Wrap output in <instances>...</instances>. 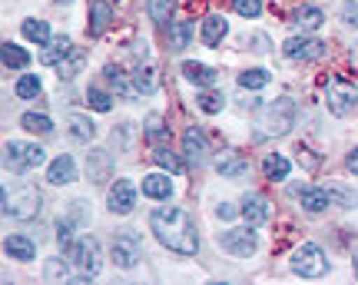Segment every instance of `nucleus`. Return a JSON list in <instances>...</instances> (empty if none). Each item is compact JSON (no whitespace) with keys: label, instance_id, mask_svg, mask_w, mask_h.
Returning a JSON list of instances; mask_svg holds the SVG:
<instances>
[{"label":"nucleus","instance_id":"nucleus-44","mask_svg":"<svg viewBox=\"0 0 358 285\" xmlns=\"http://www.w3.org/2000/svg\"><path fill=\"white\" fill-rule=\"evenodd\" d=\"M338 13H342V20H345L348 27H358V3H355V0H345Z\"/></svg>","mask_w":358,"mask_h":285},{"label":"nucleus","instance_id":"nucleus-33","mask_svg":"<svg viewBox=\"0 0 358 285\" xmlns=\"http://www.w3.org/2000/svg\"><path fill=\"white\" fill-rule=\"evenodd\" d=\"M196 103H199V110H203V113H209V117H216V113H222V106H226V100H222V93H216L213 87H203V93L196 96Z\"/></svg>","mask_w":358,"mask_h":285},{"label":"nucleus","instance_id":"nucleus-13","mask_svg":"<svg viewBox=\"0 0 358 285\" xmlns=\"http://www.w3.org/2000/svg\"><path fill=\"white\" fill-rule=\"evenodd\" d=\"M73 180H77V163H73L70 153H60L47 166V182L50 186H66V182H73Z\"/></svg>","mask_w":358,"mask_h":285},{"label":"nucleus","instance_id":"nucleus-31","mask_svg":"<svg viewBox=\"0 0 358 285\" xmlns=\"http://www.w3.org/2000/svg\"><path fill=\"white\" fill-rule=\"evenodd\" d=\"M103 73H106V83H110V87H113L116 93H120V96H136V87H133V83H129V77L127 73H123V70H120V66H106V70H103Z\"/></svg>","mask_w":358,"mask_h":285},{"label":"nucleus","instance_id":"nucleus-36","mask_svg":"<svg viewBox=\"0 0 358 285\" xmlns=\"http://www.w3.org/2000/svg\"><path fill=\"white\" fill-rule=\"evenodd\" d=\"M20 126L30 133H40V136H50L53 133V119L50 117H43V113H24L20 117Z\"/></svg>","mask_w":358,"mask_h":285},{"label":"nucleus","instance_id":"nucleus-2","mask_svg":"<svg viewBox=\"0 0 358 285\" xmlns=\"http://www.w3.org/2000/svg\"><path fill=\"white\" fill-rule=\"evenodd\" d=\"M47 163V153L37 142H24V140H7L3 142V169L7 173H30Z\"/></svg>","mask_w":358,"mask_h":285},{"label":"nucleus","instance_id":"nucleus-23","mask_svg":"<svg viewBox=\"0 0 358 285\" xmlns=\"http://www.w3.org/2000/svg\"><path fill=\"white\" fill-rule=\"evenodd\" d=\"M73 50V40L70 37H64V34H60V37H53L50 43H47V47H43V53H40V64H47V66H57L60 64V60H64L66 53Z\"/></svg>","mask_w":358,"mask_h":285},{"label":"nucleus","instance_id":"nucleus-10","mask_svg":"<svg viewBox=\"0 0 358 285\" xmlns=\"http://www.w3.org/2000/svg\"><path fill=\"white\" fill-rule=\"evenodd\" d=\"M143 259V239L140 233H133V229H127V233H120L113 239V262L120 265V269H136Z\"/></svg>","mask_w":358,"mask_h":285},{"label":"nucleus","instance_id":"nucleus-26","mask_svg":"<svg viewBox=\"0 0 358 285\" xmlns=\"http://www.w3.org/2000/svg\"><path fill=\"white\" fill-rule=\"evenodd\" d=\"M129 77H133L136 93H153L156 87H159V77H156V66L153 64H136V70H133Z\"/></svg>","mask_w":358,"mask_h":285},{"label":"nucleus","instance_id":"nucleus-38","mask_svg":"<svg viewBox=\"0 0 358 285\" xmlns=\"http://www.w3.org/2000/svg\"><path fill=\"white\" fill-rule=\"evenodd\" d=\"M73 226H77V222L70 219V216L57 222V242H60V249H64L66 256H70V249L77 246V235H73Z\"/></svg>","mask_w":358,"mask_h":285},{"label":"nucleus","instance_id":"nucleus-42","mask_svg":"<svg viewBox=\"0 0 358 285\" xmlns=\"http://www.w3.org/2000/svg\"><path fill=\"white\" fill-rule=\"evenodd\" d=\"M166 123H163V117H159V113H153V117L146 119V140L153 142V146H159V142L166 140Z\"/></svg>","mask_w":358,"mask_h":285},{"label":"nucleus","instance_id":"nucleus-17","mask_svg":"<svg viewBox=\"0 0 358 285\" xmlns=\"http://www.w3.org/2000/svg\"><path fill=\"white\" fill-rule=\"evenodd\" d=\"M299 203H302L306 212H325V209L332 206V193L322 189V186H306V189L299 193Z\"/></svg>","mask_w":358,"mask_h":285},{"label":"nucleus","instance_id":"nucleus-32","mask_svg":"<svg viewBox=\"0 0 358 285\" xmlns=\"http://www.w3.org/2000/svg\"><path fill=\"white\" fill-rule=\"evenodd\" d=\"M146 10H150V20L156 27H166L173 20V10H176V0H146Z\"/></svg>","mask_w":358,"mask_h":285},{"label":"nucleus","instance_id":"nucleus-24","mask_svg":"<svg viewBox=\"0 0 358 285\" xmlns=\"http://www.w3.org/2000/svg\"><path fill=\"white\" fill-rule=\"evenodd\" d=\"M20 34H24L30 43H37V47H47L50 43V24L47 20H37V17H27L24 24H20Z\"/></svg>","mask_w":358,"mask_h":285},{"label":"nucleus","instance_id":"nucleus-41","mask_svg":"<svg viewBox=\"0 0 358 285\" xmlns=\"http://www.w3.org/2000/svg\"><path fill=\"white\" fill-rule=\"evenodd\" d=\"M43 279H47V282H66V279H70V265H66L64 259H47Z\"/></svg>","mask_w":358,"mask_h":285},{"label":"nucleus","instance_id":"nucleus-29","mask_svg":"<svg viewBox=\"0 0 358 285\" xmlns=\"http://www.w3.org/2000/svg\"><path fill=\"white\" fill-rule=\"evenodd\" d=\"M83 60H87V53L80 50V47H73V50H70V53L64 57V60L57 64V77H60V80H73V77L80 73Z\"/></svg>","mask_w":358,"mask_h":285},{"label":"nucleus","instance_id":"nucleus-5","mask_svg":"<svg viewBox=\"0 0 358 285\" xmlns=\"http://www.w3.org/2000/svg\"><path fill=\"white\" fill-rule=\"evenodd\" d=\"M70 262H73V269L80 272V279H93V275H100V269H103L100 242H96L93 235H80L77 246L70 249Z\"/></svg>","mask_w":358,"mask_h":285},{"label":"nucleus","instance_id":"nucleus-19","mask_svg":"<svg viewBox=\"0 0 358 285\" xmlns=\"http://www.w3.org/2000/svg\"><path fill=\"white\" fill-rule=\"evenodd\" d=\"M143 196H150V199H169L173 196V182H169L166 173H150V176H143Z\"/></svg>","mask_w":358,"mask_h":285},{"label":"nucleus","instance_id":"nucleus-9","mask_svg":"<svg viewBox=\"0 0 358 285\" xmlns=\"http://www.w3.org/2000/svg\"><path fill=\"white\" fill-rule=\"evenodd\" d=\"M219 246H222V252H229L236 259H249L259 249V239L252 233V226H245V229H226V233H219Z\"/></svg>","mask_w":358,"mask_h":285},{"label":"nucleus","instance_id":"nucleus-43","mask_svg":"<svg viewBox=\"0 0 358 285\" xmlns=\"http://www.w3.org/2000/svg\"><path fill=\"white\" fill-rule=\"evenodd\" d=\"M232 7H236V13H239V17H245V20H256L259 13H262V0H232Z\"/></svg>","mask_w":358,"mask_h":285},{"label":"nucleus","instance_id":"nucleus-51","mask_svg":"<svg viewBox=\"0 0 358 285\" xmlns=\"http://www.w3.org/2000/svg\"><path fill=\"white\" fill-rule=\"evenodd\" d=\"M53 3H70V0H53Z\"/></svg>","mask_w":358,"mask_h":285},{"label":"nucleus","instance_id":"nucleus-39","mask_svg":"<svg viewBox=\"0 0 358 285\" xmlns=\"http://www.w3.org/2000/svg\"><path fill=\"white\" fill-rule=\"evenodd\" d=\"M87 103H90V110H96V113H110V110H113V96L106 90H100V87H90Z\"/></svg>","mask_w":358,"mask_h":285},{"label":"nucleus","instance_id":"nucleus-25","mask_svg":"<svg viewBox=\"0 0 358 285\" xmlns=\"http://www.w3.org/2000/svg\"><path fill=\"white\" fill-rule=\"evenodd\" d=\"M87 173L93 182H106L110 180V153L106 149H93L87 153Z\"/></svg>","mask_w":358,"mask_h":285},{"label":"nucleus","instance_id":"nucleus-28","mask_svg":"<svg viewBox=\"0 0 358 285\" xmlns=\"http://www.w3.org/2000/svg\"><path fill=\"white\" fill-rule=\"evenodd\" d=\"M0 57H3V66H7V70H27V66H30V53H27L24 47H17V43H10V40L0 47Z\"/></svg>","mask_w":358,"mask_h":285},{"label":"nucleus","instance_id":"nucleus-50","mask_svg":"<svg viewBox=\"0 0 358 285\" xmlns=\"http://www.w3.org/2000/svg\"><path fill=\"white\" fill-rule=\"evenodd\" d=\"M352 269H355V279H358V246H355V252H352Z\"/></svg>","mask_w":358,"mask_h":285},{"label":"nucleus","instance_id":"nucleus-7","mask_svg":"<svg viewBox=\"0 0 358 285\" xmlns=\"http://www.w3.org/2000/svg\"><path fill=\"white\" fill-rule=\"evenodd\" d=\"M325 106H329V113H332V117H338V119L352 117V113H355V106H358L355 83L332 77V80H329V87H325Z\"/></svg>","mask_w":358,"mask_h":285},{"label":"nucleus","instance_id":"nucleus-8","mask_svg":"<svg viewBox=\"0 0 358 285\" xmlns=\"http://www.w3.org/2000/svg\"><path fill=\"white\" fill-rule=\"evenodd\" d=\"M282 53L289 57V60H302V64H312V60H322L325 53H329V43L319 37H312V34H295L282 43Z\"/></svg>","mask_w":358,"mask_h":285},{"label":"nucleus","instance_id":"nucleus-1","mask_svg":"<svg viewBox=\"0 0 358 285\" xmlns=\"http://www.w3.org/2000/svg\"><path fill=\"white\" fill-rule=\"evenodd\" d=\"M150 229L159 239V246H166L169 252H179V256H196L199 252V233H196V222H192L186 209L179 206L153 209Z\"/></svg>","mask_w":358,"mask_h":285},{"label":"nucleus","instance_id":"nucleus-27","mask_svg":"<svg viewBox=\"0 0 358 285\" xmlns=\"http://www.w3.org/2000/svg\"><path fill=\"white\" fill-rule=\"evenodd\" d=\"M66 123H70V136L80 140V142H90L93 136H96V123H93L90 117H83V113H70Z\"/></svg>","mask_w":358,"mask_h":285},{"label":"nucleus","instance_id":"nucleus-15","mask_svg":"<svg viewBox=\"0 0 358 285\" xmlns=\"http://www.w3.org/2000/svg\"><path fill=\"white\" fill-rule=\"evenodd\" d=\"M226 34H229V24H226L222 13H209L203 20V27H199V40H203L206 47H219Z\"/></svg>","mask_w":358,"mask_h":285},{"label":"nucleus","instance_id":"nucleus-18","mask_svg":"<svg viewBox=\"0 0 358 285\" xmlns=\"http://www.w3.org/2000/svg\"><path fill=\"white\" fill-rule=\"evenodd\" d=\"M182 77L189 80V83H196V87H216L219 73L213 70L209 64H196V60H186L182 64Z\"/></svg>","mask_w":358,"mask_h":285},{"label":"nucleus","instance_id":"nucleus-4","mask_svg":"<svg viewBox=\"0 0 358 285\" xmlns=\"http://www.w3.org/2000/svg\"><path fill=\"white\" fill-rule=\"evenodd\" d=\"M259 126H262V136H285V133L295 126V100L292 96H279L262 110L259 117Z\"/></svg>","mask_w":358,"mask_h":285},{"label":"nucleus","instance_id":"nucleus-34","mask_svg":"<svg viewBox=\"0 0 358 285\" xmlns=\"http://www.w3.org/2000/svg\"><path fill=\"white\" fill-rule=\"evenodd\" d=\"M40 90H43V83H40L37 73H24V77L17 80V87H13V93H17L20 100H37Z\"/></svg>","mask_w":358,"mask_h":285},{"label":"nucleus","instance_id":"nucleus-48","mask_svg":"<svg viewBox=\"0 0 358 285\" xmlns=\"http://www.w3.org/2000/svg\"><path fill=\"white\" fill-rule=\"evenodd\" d=\"M329 193H332V196H338V199H342L345 206H355V203H358V196H352V193H348V189H338V186H332Z\"/></svg>","mask_w":358,"mask_h":285},{"label":"nucleus","instance_id":"nucleus-35","mask_svg":"<svg viewBox=\"0 0 358 285\" xmlns=\"http://www.w3.org/2000/svg\"><path fill=\"white\" fill-rule=\"evenodd\" d=\"M268 70H262V66H252V70H243L239 73V87L243 90H262V87H268Z\"/></svg>","mask_w":358,"mask_h":285},{"label":"nucleus","instance_id":"nucleus-22","mask_svg":"<svg viewBox=\"0 0 358 285\" xmlns=\"http://www.w3.org/2000/svg\"><path fill=\"white\" fill-rule=\"evenodd\" d=\"M192 34H196V24H192V20H173V24H169V47L176 53H182L192 43Z\"/></svg>","mask_w":358,"mask_h":285},{"label":"nucleus","instance_id":"nucleus-14","mask_svg":"<svg viewBox=\"0 0 358 285\" xmlns=\"http://www.w3.org/2000/svg\"><path fill=\"white\" fill-rule=\"evenodd\" d=\"M243 219H245V226H252V229H259L262 222L268 219V199L262 193H249L243 199Z\"/></svg>","mask_w":358,"mask_h":285},{"label":"nucleus","instance_id":"nucleus-45","mask_svg":"<svg viewBox=\"0 0 358 285\" xmlns=\"http://www.w3.org/2000/svg\"><path fill=\"white\" fill-rule=\"evenodd\" d=\"M70 219L77 222V226H87V203H70Z\"/></svg>","mask_w":358,"mask_h":285},{"label":"nucleus","instance_id":"nucleus-49","mask_svg":"<svg viewBox=\"0 0 358 285\" xmlns=\"http://www.w3.org/2000/svg\"><path fill=\"white\" fill-rule=\"evenodd\" d=\"M345 169L358 176V149H348V153H345Z\"/></svg>","mask_w":358,"mask_h":285},{"label":"nucleus","instance_id":"nucleus-46","mask_svg":"<svg viewBox=\"0 0 358 285\" xmlns=\"http://www.w3.org/2000/svg\"><path fill=\"white\" fill-rule=\"evenodd\" d=\"M216 216H219V219H232V216H243V209L232 206V203H219V206H216Z\"/></svg>","mask_w":358,"mask_h":285},{"label":"nucleus","instance_id":"nucleus-11","mask_svg":"<svg viewBox=\"0 0 358 285\" xmlns=\"http://www.w3.org/2000/svg\"><path fill=\"white\" fill-rule=\"evenodd\" d=\"M106 206H110V212H116V216H129V212L136 209V182L116 180L113 186H110Z\"/></svg>","mask_w":358,"mask_h":285},{"label":"nucleus","instance_id":"nucleus-47","mask_svg":"<svg viewBox=\"0 0 358 285\" xmlns=\"http://www.w3.org/2000/svg\"><path fill=\"white\" fill-rule=\"evenodd\" d=\"M249 43H252V50H256V53H266L268 50V37H266V34H252V37H249Z\"/></svg>","mask_w":358,"mask_h":285},{"label":"nucleus","instance_id":"nucleus-20","mask_svg":"<svg viewBox=\"0 0 358 285\" xmlns=\"http://www.w3.org/2000/svg\"><path fill=\"white\" fill-rule=\"evenodd\" d=\"M322 24H325V13H322L319 7H299V10L292 13V27L302 30V34H315Z\"/></svg>","mask_w":358,"mask_h":285},{"label":"nucleus","instance_id":"nucleus-6","mask_svg":"<svg viewBox=\"0 0 358 285\" xmlns=\"http://www.w3.org/2000/svg\"><path fill=\"white\" fill-rule=\"evenodd\" d=\"M289 269H292L295 275H302V279H322V275L329 272V259H325V252H322L315 242H302V246L292 252Z\"/></svg>","mask_w":358,"mask_h":285},{"label":"nucleus","instance_id":"nucleus-12","mask_svg":"<svg viewBox=\"0 0 358 285\" xmlns=\"http://www.w3.org/2000/svg\"><path fill=\"white\" fill-rule=\"evenodd\" d=\"M182 153H186V163H189V166H203L206 163L209 142H206V136H203L199 126H189V130L182 133Z\"/></svg>","mask_w":358,"mask_h":285},{"label":"nucleus","instance_id":"nucleus-3","mask_svg":"<svg viewBox=\"0 0 358 285\" xmlns=\"http://www.w3.org/2000/svg\"><path fill=\"white\" fill-rule=\"evenodd\" d=\"M40 212H43V193H40L37 186H20L17 193H7L3 189V216H13V219H20V222H30V219H37Z\"/></svg>","mask_w":358,"mask_h":285},{"label":"nucleus","instance_id":"nucleus-30","mask_svg":"<svg viewBox=\"0 0 358 285\" xmlns=\"http://www.w3.org/2000/svg\"><path fill=\"white\" fill-rule=\"evenodd\" d=\"M289 169H292V163H289L285 156H279V153H272V156L262 159V173H266V180H272V182L285 180V176H289Z\"/></svg>","mask_w":358,"mask_h":285},{"label":"nucleus","instance_id":"nucleus-37","mask_svg":"<svg viewBox=\"0 0 358 285\" xmlns=\"http://www.w3.org/2000/svg\"><path fill=\"white\" fill-rule=\"evenodd\" d=\"M153 159H156V163H159L163 169H169V173H182V169H186V166H182V159H179V156L173 153L169 146H163V142H159V146L153 149Z\"/></svg>","mask_w":358,"mask_h":285},{"label":"nucleus","instance_id":"nucleus-16","mask_svg":"<svg viewBox=\"0 0 358 285\" xmlns=\"http://www.w3.org/2000/svg\"><path fill=\"white\" fill-rule=\"evenodd\" d=\"M110 24H113L110 0H93V7H90V37H103Z\"/></svg>","mask_w":358,"mask_h":285},{"label":"nucleus","instance_id":"nucleus-40","mask_svg":"<svg viewBox=\"0 0 358 285\" xmlns=\"http://www.w3.org/2000/svg\"><path fill=\"white\" fill-rule=\"evenodd\" d=\"M216 169L222 173V176H243L245 169H249V163H245L239 153H229V156H222V159H219Z\"/></svg>","mask_w":358,"mask_h":285},{"label":"nucleus","instance_id":"nucleus-21","mask_svg":"<svg viewBox=\"0 0 358 285\" xmlns=\"http://www.w3.org/2000/svg\"><path fill=\"white\" fill-rule=\"evenodd\" d=\"M3 252L17 262H34L37 259V246H34L27 235H10V239L3 242Z\"/></svg>","mask_w":358,"mask_h":285}]
</instances>
